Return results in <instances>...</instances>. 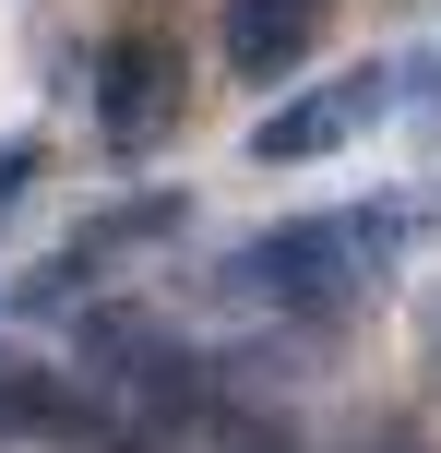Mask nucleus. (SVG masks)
Returning <instances> with one entry per match:
<instances>
[{"label": "nucleus", "instance_id": "obj_10", "mask_svg": "<svg viewBox=\"0 0 441 453\" xmlns=\"http://www.w3.org/2000/svg\"><path fill=\"white\" fill-rule=\"evenodd\" d=\"M430 346H441V334H430Z\"/></svg>", "mask_w": 441, "mask_h": 453}, {"label": "nucleus", "instance_id": "obj_8", "mask_svg": "<svg viewBox=\"0 0 441 453\" xmlns=\"http://www.w3.org/2000/svg\"><path fill=\"white\" fill-rule=\"evenodd\" d=\"M36 167H48V143H36V132H0V203H12Z\"/></svg>", "mask_w": 441, "mask_h": 453}, {"label": "nucleus", "instance_id": "obj_3", "mask_svg": "<svg viewBox=\"0 0 441 453\" xmlns=\"http://www.w3.org/2000/svg\"><path fill=\"white\" fill-rule=\"evenodd\" d=\"M84 96H95V143H108V156H156V143L179 132V48L167 36H119L108 60L84 72Z\"/></svg>", "mask_w": 441, "mask_h": 453}, {"label": "nucleus", "instance_id": "obj_6", "mask_svg": "<svg viewBox=\"0 0 441 453\" xmlns=\"http://www.w3.org/2000/svg\"><path fill=\"white\" fill-rule=\"evenodd\" d=\"M72 358H84V370H119V382H143V370L167 382V334H156V311H84Z\"/></svg>", "mask_w": 441, "mask_h": 453}, {"label": "nucleus", "instance_id": "obj_9", "mask_svg": "<svg viewBox=\"0 0 441 453\" xmlns=\"http://www.w3.org/2000/svg\"><path fill=\"white\" fill-rule=\"evenodd\" d=\"M382 453H406V441H382Z\"/></svg>", "mask_w": 441, "mask_h": 453}, {"label": "nucleus", "instance_id": "obj_2", "mask_svg": "<svg viewBox=\"0 0 441 453\" xmlns=\"http://www.w3.org/2000/svg\"><path fill=\"white\" fill-rule=\"evenodd\" d=\"M394 108H406V60L334 72V84H310V96H286V108H262V119H251V167H310V156L358 143L370 119H394Z\"/></svg>", "mask_w": 441, "mask_h": 453}, {"label": "nucleus", "instance_id": "obj_5", "mask_svg": "<svg viewBox=\"0 0 441 453\" xmlns=\"http://www.w3.org/2000/svg\"><path fill=\"white\" fill-rule=\"evenodd\" d=\"M191 226V191H119V203H95L84 226H72V250H84V263H132V250H167Z\"/></svg>", "mask_w": 441, "mask_h": 453}, {"label": "nucleus", "instance_id": "obj_7", "mask_svg": "<svg viewBox=\"0 0 441 453\" xmlns=\"http://www.w3.org/2000/svg\"><path fill=\"white\" fill-rule=\"evenodd\" d=\"M95 287H108V263H84V250H48V274H24L12 311H24V322H48V311H84Z\"/></svg>", "mask_w": 441, "mask_h": 453}, {"label": "nucleus", "instance_id": "obj_1", "mask_svg": "<svg viewBox=\"0 0 441 453\" xmlns=\"http://www.w3.org/2000/svg\"><path fill=\"white\" fill-rule=\"evenodd\" d=\"M418 215H430L418 191L334 203V215H286V226H262V239L227 263V287H239V298H262V311H299V322H346L358 298L382 287V263L418 239Z\"/></svg>", "mask_w": 441, "mask_h": 453}, {"label": "nucleus", "instance_id": "obj_4", "mask_svg": "<svg viewBox=\"0 0 441 453\" xmlns=\"http://www.w3.org/2000/svg\"><path fill=\"white\" fill-rule=\"evenodd\" d=\"M323 24H334V0H227L215 12V60L239 84H275V72H299L323 48Z\"/></svg>", "mask_w": 441, "mask_h": 453}]
</instances>
